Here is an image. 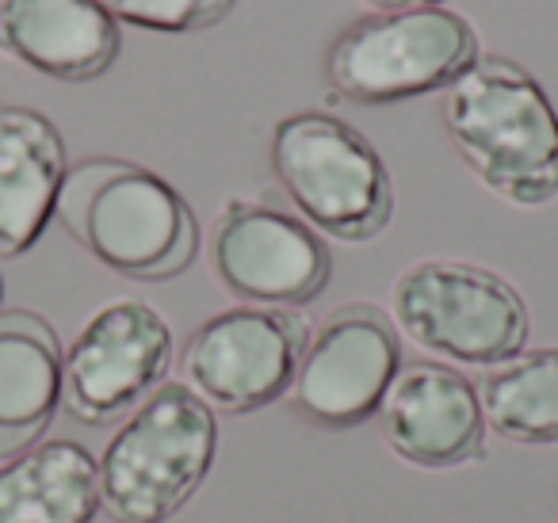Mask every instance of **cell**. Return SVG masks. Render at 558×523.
Returning <instances> with one entry per match:
<instances>
[{"label": "cell", "instance_id": "12", "mask_svg": "<svg viewBox=\"0 0 558 523\" xmlns=\"http://www.w3.org/2000/svg\"><path fill=\"white\" fill-rule=\"evenodd\" d=\"M119 47V24L96 0H0V54L43 77L96 81Z\"/></svg>", "mask_w": 558, "mask_h": 523}, {"label": "cell", "instance_id": "17", "mask_svg": "<svg viewBox=\"0 0 558 523\" xmlns=\"http://www.w3.org/2000/svg\"><path fill=\"white\" fill-rule=\"evenodd\" d=\"M111 20L165 35L207 32L230 16L233 0H96Z\"/></svg>", "mask_w": 558, "mask_h": 523}, {"label": "cell", "instance_id": "10", "mask_svg": "<svg viewBox=\"0 0 558 523\" xmlns=\"http://www.w3.org/2000/svg\"><path fill=\"white\" fill-rule=\"evenodd\" d=\"M169 367V321L142 299L108 302L62 352V405L81 424H108L149 398Z\"/></svg>", "mask_w": 558, "mask_h": 523}, {"label": "cell", "instance_id": "2", "mask_svg": "<svg viewBox=\"0 0 558 523\" xmlns=\"http://www.w3.org/2000/svg\"><path fill=\"white\" fill-rule=\"evenodd\" d=\"M444 131L497 199L543 207L558 195V111L509 58H478L444 88Z\"/></svg>", "mask_w": 558, "mask_h": 523}, {"label": "cell", "instance_id": "7", "mask_svg": "<svg viewBox=\"0 0 558 523\" xmlns=\"http://www.w3.org/2000/svg\"><path fill=\"white\" fill-rule=\"evenodd\" d=\"M210 271L241 306L299 309L329 287L333 256L295 210L271 199H230L210 230Z\"/></svg>", "mask_w": 558, "mask_h": 523}, {"label": "cell", "instance_id": "11", "mask_svg": "<svg viewBox=\"0 0 558 523\" xmlns=\"http://www.w3.org/2000/svg\"><path fill=\"white\" fill-rule=\"evenodd\" d=\"M375 416L383 443L417 470H456L486 459L478 390L440 360L402 363Z\"/></svg>", "mask_w": 558, "mask_h": 523}, {"label": "cell", "instance_id": "6", "mask_svg": "<svg viewBox=\"0 0 558 523\" xmlns=\"http://www.w3.org/2000/svg\"><path fill=\"white\" fill-rule=\"evenodd\" d=\"M390 321L444 360L497 367L524 352L532 314L497 271L466 260H421L390 287Z\"/></svg>", "mask_w": 558, "mask_h": 523}, {"label": "cell", "instance_id": "13", "mask_svg": "<svg viewBox=\"0 0 558 523\" xmlns=\"http://www.w3.org/2000/svg\"><path fill=\"white\" fill-rule=\"evenodd\" d=\"M58 126L32 108H0V256H20L54 218L65 180Z\"/></svg>", "mask_w": 558, "mask_h": 523}, {"label": "cell", "instance_id": "8", "mask_svg": "<svg viewBox=\"0 0 558 523\" xmlns=\"http://www.w3.org/2000/svg\"><path fill=\"white\" fill-rule=\"evenodd\" d=\"M311 325L299 309L233 306L187 337L180 370L210 409L256 413L288 398Z\"/></svg>", "mask_w": 558, "mask_h": 523}, {"label": "cell", "instance_id": "14", "mask_svg": "<svg viewBox=\"0 0 558 523\" xmlns=\"http://www.w3.org/2000/svg\"><path fill=\"white\" fill-rule=\"evenodd\" d=\"M62 405V344L39 314H0V462L39 443Z\"/></svg>", "mask_w": 558, "mask_h": 523}, {"label": "cell", "instance_id": "5", "mask_svg": "<svg viewBox=\"0 0 558 523\" xmlns=\"http://www.w3.org/2000/svg\"><path fill=\"white\" fill-rule=\"evenodd\" d=\"M478 58V32L459 12H367L333 39L326 77L337 96L379 108L451 88Z\"/></svg>", "mask_w": 558, "mask_h": 523}, {"label": "cell", "instance_id": "15", "mask_svg": "<svg viewBox=\"0 0 558 523\" xmlns=\"http://www.w3.org/2000/svg\"><path fill=\"white\" fill-rule=\"evenodd\" d=\"M96 459L73 439L27 447L0 466V523H93Z\"/></svg>", "mask_w": 558, "mask_h": 523}, {"label": "cell", "instance_id": "1", "mask_svg": "<svg viewBox=\"0 0 558 523\" xmlns=\"http://www.w3.org/2000/svg\"><path fill=\"white\" fill-rule=\"evenodd\" d=\"M54 215L88 256L138 283L184 276L199 253V222L184 195L119 157H88L65 169Z\"/></svg>", "mask_w": 558, "mask_h": 523}, {"label": "cell", "instance_id": "3", "mask_svg": "<svg viewBox=\"0 0 558 523\" xmlns=\"http://www.w3.org/2000/svg\"><path fill=\"white\" fill-rule=\"evenodd\" d=\"M218 451L215 409L165 378L131 409L96 462V492L111 523H165L195 497Z\"/></svg>", "mask_w": 558, "mask_h": 523}, {"label": "cell", "instance_id": "16", "mask_svg": "<svg viewBox=\"0 0 558 523\" xmlns=\"http://www.w3.org/2000/svg\"><path fill=\"white\" fill-rule=\"evenodd\" d=\"M486 431L520 447L558 443V348H532L478 378Z\"/></svg>", "mask_w": 558, "mask_h": 523}, {"label": "cell", "instance_id": "18", "mask_svg": "<svg viewBox=\"0 0 558 523\" xmlns=\"http://www.w3.org/2000/svg\"><path fill=\"white\" fill-rule=\"evenodd\" d=\"M372 12H402V9H440L444 0H360Z\"/></svg>", "mask_w": 558, "mask_h": 523}, {"label": "cell", "instance_id": "19", "mask_svg": "<svg viewBox=\"0 0 558 523\" xmlns=\"http://www.w3.org/2000/svg\"><path fill=\"white\" fill-rule=\"evenodd\" d=\"M0 294H4V287H0Z\"/></svg>", "mask_w": 558, "mask_h": 523}, {"label": "cell", "instance_id": "4", "mask_svg": "<svg viewBox=\"0 0 558 523\" xmlns=\"http://www.w3.org/2000/svg\"><path fill=\"white\" fill-rule=\"evenodd\" d=\"M271 172L295 215L326 238L364 245L395 215V184L379 149L326 111L279 119L271 131Z\"/></svg>", "mask_w": 558, "mask_h": 523}, {"label": "cell", "instance_id": "9", "mask_svg": "<svg viewBox=\"0 0 558 523\" xmlns=\"http://www.w3.org/2000/svg\"><path fill=\"white\" fill-rule=\"evenodd\" d=\"M402 367V332L372 302L337 306L311 332L288 401L306 424L326 431L372 421Z\"/></svg>", "mask_w": 558, "mask_h": 523}]
</instances>
